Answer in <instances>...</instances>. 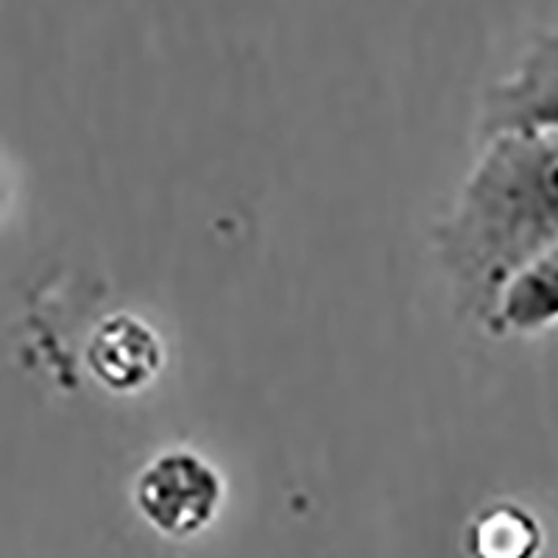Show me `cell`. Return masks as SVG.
<instances>
[{"label": "cell", "mask_w": 558, "mask_h": 558, "mask_svg": "<svg viewBox=\"0 0 558 558\" xmlns=\"http://www.w3.org/2000/svg\"><path fill=\"white\" fill-rule=\"evenodd\" d=\"M542 545H545V531L539 520L520 502L511 500L481 508L463 536L470 558H536Z\"/></svg>", "instance_id": "cell-5"}, {"label": "cell", "mask_w": 558, "mask_h": 558, "mask_svg": "<svg viewBox=\"0 0 558 558\" xmlns=\"http://www.w3.org/2000/svg\"><path fill=\"white\" fill-rule=\"evenodd\" d=\"M166 361L157 332L132 313H112L96 324L87 343L89 372L112 391H137Z\"/></svg>", "instance_id": "cell-4"}, {"label": "cell", "mask_w": 558, "mask_h": 558, "mask_svg": "<svg viewBox=\"0 0 558 558\" xmlns=\"http://www.w3.org/2000/svg\"><path fill=\"white\" fill-rule=\"evenodd\" d=\"M550 129H558V32L545 34L514 76L502 78L488 93L483 118V132L492 137Z\"/></svg>", "instance_id": "cell-3"}, {"label": "cell", "mask_w": 558, "mask_h": 558, "mask_svg": "<svg viewBox=\"0 0 558 558\" xmlns=\"http://www.w3.org/2000/svg\"><path fill=\"white\" fill-rule=\"evenodd\" d=\"M558 322V248L517 274L500 293L495 327L536 330Z\"/></svg>", "instance_id": "cell-6"}, {"label": "cell", "mask_w": 558, "mask_h": 558, "mask_svg": "<svg viewBox=\"0 0 558 558\" xmlns=\"http://www.w3.org/2000/svg\"><path fill=\"white\" fill-rule=\"evenodd\" d=\"M223 477L193 450L159 452L134 481V506L148 525L171 539H187L216 520Z\"/></svg>", "instance_id": "cell-2"}, {"label": "cell", "mask_w": 558, "mask_h": 558, "mask_svg": "<svg viewBox=\"0 0 558 558\" xmlns=\"http://www.w3.org/2000/svg\"><path fill=\"white\" fill-rule=\"evenodd\" d=\"M441 246L483 307H492L517 274L556 252L558 129L495 137L463 187Z\"/></svg>", "instance_id": "cell-1"}]
</instances>
